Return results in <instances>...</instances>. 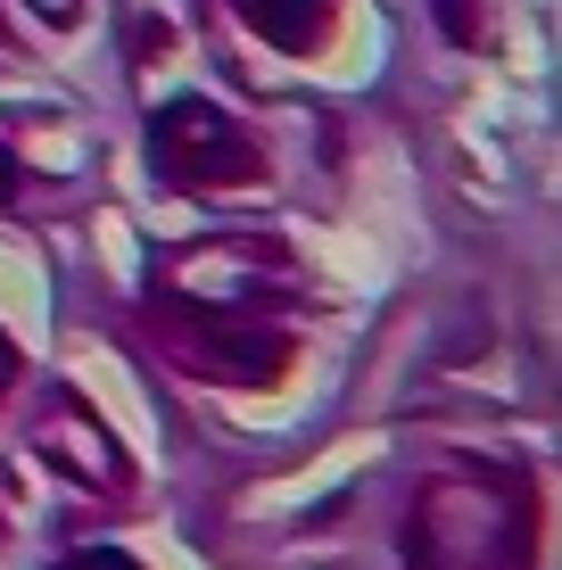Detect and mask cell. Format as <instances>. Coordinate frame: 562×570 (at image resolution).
<instances>
[{
    "instance_id": "cell-2",
    "label": "cell",
    "mask_w": 562,
    "mask_h": 570,
    "mask_svg": "<svg viewBox=\"0 0 562 570\" xmlns=\"http://www.w3.org/2000/svg\"><path fill=\"white\" fill-rule=\"evenodd\" d=\"M50 570H141V562L116 554V546H83V554H67V562H50Z\"/></svg>"
},
{
    "instance_id": "cell-1",
    "label": "cell",
    "mask_w": 562,
    "mask_h": 570,
    "mask_svg": "<svg viewBox=\"0 0 562 570\" xmlns=\"http://www.w3.org/2000/svg\"><path fill=\"white\" fill-rule=\"evenodd\" d=\"M149 149H158V174H174V183H231V174H257V149L231 132V116L216 100H174L158 125H149Z\"/></svg>"
},
{
    "instance_id": "cell-4",
    "label": "cell",
    "mask_w": 562,
    "mask_h": 570,
    "mask_svg": "<svg viewBox=\"0 0 562 570\" xmlns=\"http://www.w3.org/2000/svg\"><path fill=\"white\" fill-rule=\"evenodd\" d=\"M0 199H17V157L0 149Z\"/></svg>"
},
{
    "instance_id": "cell-3",
    "label": "cell",
    "mask_w": 562,
    "mask_h": 570,
    "mask_svg": "<svg viewBox=\"0 0 562 570\" xmlns=\"http://www.w3.org/2000/svg\"><path fill=\"white\" fill-rule=\"evenodd\" d=\"M447 26H455V42H480V17H472V0H447Z\"/></svg>"
}]
</instances>
